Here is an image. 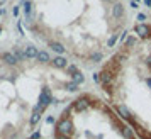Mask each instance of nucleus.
Returning <instances> with one entry per match:
<instances>
[{"label": "nucleus", "instance_id": "f257e3e1", "mask_svg": "<svg viewBox=\"0 0 151 139\" xmlns=\"http://www.w3.org/2000/svg\"><path fill=\"white\" fill-rule=\"evenodd\" d=\"M141 37H143V39H148V41H151V27L150 29H144V34L141 36ZM151 48V46H150ZM148 59H150V64H151V54H150V58H148Z\"/></svg>", "mask_w": 151, "mask_h": 139}]
</instances>
